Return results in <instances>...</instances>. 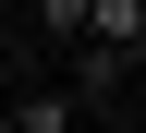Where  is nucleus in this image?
<instances>
[{"label":"nucleus","instance_id":"f257e3e1","mask_svg":"<svg viewBox=\"0 0 146 133\" xmlns=\"http://www.w3.org/2000/svg\"><path fill=\"white\" fill-rule=\"evenodd\" d=\"M122 73H134V61L85 36V61H73V85H61V97H73V109H110V97H122Z\"/></svg>","mask_w":146,"mask_h":133},{"label":"nucleus","instance_id":"f03ea898","mask_svg":"<svg viewBox=\"0 0 146 133\" xmlns=\"http://www.w3.org/2000/svg\"><path fill=\"white\" fill-rule=\"evenodd\" d=\"M85 36L134 61V48H146V0H85Z\"/></svg>","mask_w":146,"mask_h":133},{"label":"nucleus","instance_id":"7ed1b4c3","mask_svg":"<svg viewBox=\"0 0 146 133\" xmlns=\"http://www.w3.org/2000/svg\"><path fill=\"white\" fill-rule=\"evenodd\" d=\"M12 133H85V109H73V97H25V109H12Z\"/></svg>","mask_w":146,"mask_h":133},{"label":"nucleus","instance_id":"20e7f679","mask_svg":"<svg viewBox=\"0 0 146 133\" xmlns=\"http://www.w3.org/2000/svg\"><path fill=\"white\" fill-rule=\"evenodd\" d=\"M36 36H85V0H36Z\"/></svg>","mask_w":146,"mask_h":133}]
</instances>
